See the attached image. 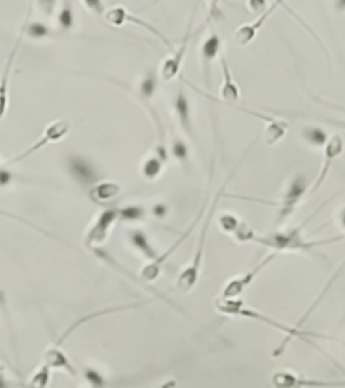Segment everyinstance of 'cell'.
I'll return each instance as SVG.
<instances>
[{
    "instance_id": "obj_11",
    "label": "cell",
    "mask_w": 345,
    "mask_h": 388,
    "mask_svg": "<svg viewBox=\"0 0 345 388\" xmlns=\"http://www.w3.org/2000/svg\"><path fill=\"white\" fill-rule=\"evenodd\" d=\"M344 139L340 134H333L328 138L325 146H324V163H322V167L318 173V177L317 180L313 182L310 191H309V194H313L314 192H317L322 184L325 182L326 177H328V173L331 171V167L333 165V162L339 158V156L343 154L344 151Z\"/></svg>"
},
{
    "instance_id": "obj_4",
    "label": "cell",
    "mask_w": 345,
    "mask_h": 388,
    "mask_svg": "<svg viewBox=\"0 0 345 388\" xmlns=\"http://www.w3.org/2000/svg\"><path fill=\"white\" fill-rule=\"evenodd\" d=\"M279 7H283V8L287 11V14H289L290 16H293V18L297 21V23L307 32V34L317 42V45H318V46L321 47V50L324 51V56H325L326 62H328V66H329V65H331V58H329V51H328L326 46L322 43L321 38L313 32V29H311L307 23L304 22V19H302L297 12L293 11V8L287 4V0H274L272 4H271L270 7H267V10H266L263 14H261L252 23H247V25L239 26V27L233 32V36H232L233 43H235L237 47H246V46H248L254 39L257 38V36H258L259 30L262 29V26L269 21L270 16H271V15L274 14V11H275L276 8H279Z\"/></svg>"
},
{
    "instance_id": "obj_17",
    "label": "cell",
    "mask_w": 345,
    "mask_h": 388,
    "mask_svg": "<svg viewBox=\"0 0 345 388\" xmlns=\"http://www.w3.org/2000/svg\"><path fill=\"white\" fill-rule=\"evenodd\" d=\"M167 160V149L166 147H156V151L153 156H149L142 167V173L147 180H155L159 177L165 162Z\"/></svg>"
},
{
    "instance_id": "obj_8",
    "label": "cell",
    "mask_w": 345,
    "mask_h": 388,
    "mask_svg": "<svg viewBox=\"0 0 345 388\" xmlns=\"http://www.w3.org/2000/svg\"><path fill=\"white\" fill-rule=\"evenodd\" d=\"M307 186H309V182H307V178L302 174L296 175L289 182L287 189L282 195V198L275 202V205L279 206L278 219H276V224L278 226H282L283 223H286L287 219L296 212L300 201L307 194Z\"/></svg>"
},
{
    "instance_id": "obj_31",
    "label": "cell",
    "mask_w": 345,
    "mask_h": 388,
    "mask_svg": "<svg viewBox=\"0 0 345 388\" xmlns=\"http://www.w3.org/2000/svg\"><path fill=\"white\" fill-rule=\"evenodd\" d=\"M340 223H342V226L345 228V209L342 212V216H340Z\"/></svg>"
},
{
    "instance_id": "obj_20",
    "label": "cell",
    "mask_w": 345,
    "mask_h": 388,
    "mask_svg": "<svg viewBox=\"0 0 345 388\" xmlns=\"http://www.w3.org/2000/svg\"><path fill=\"white\" fill-rule=\"evenodd\" d=\"M130 237H131L134 245H136L150 260H154L158 256L155 250L150 245L149 239H147V236L145 233L141 232V231H134V232L131 233Z\"/></svg>"
},
{
    "instance_id": "obj_13",
    "label": "cell",
    "mask_w": 345,
    "mask_h": 388,
    "mask_svg": "<svg viewBox=\"0 0 345 388\" xmlns=\"http://www.w3.org/2000/svg\"><path fill=\"white\" fill-rule=\"evenodd\" d=\"M278 255H279L278 252H271L269 256H266L261 263H258L251 271L246 272L244 276H237L230 279L223 289L222 298H239L240 294L257 279V276L262 272V270H265Z\"/></svg>"
},
{
    "instance_id": "obj_9",
    "label": "cell",
    "mask_w": 345,
    "mask_h": 388,
    "mask_svg": "<svg viewBox=\"0 0 345 388\" xmlns=\"http://www.w3.org/2000/svg\"><path fill=\"white\" fill-rule=\"evenodd\" d=\"M30 14H32V10L29 8L27 14H26V19H25V22L22 25V29L19 32V36L16 37L14 46L11 47V51L8 53V57H7L5 62H4V66H3V71H1V75H0V120L4 117L5 112H7V107H8V84H10L11 69L14 66L15 58L18 56V51L21 49L23 37L26 34L27 25L30 22Z\"/></svg>"
},
{
    "instance_id": "obj_1",
    "label": "cell",
    "mask_w": 345,
    "mask_h": 388,
    "mask_svg": "<svg viewBox=\"0 0 345 388\" xmlns=\"http://www.w3.org/2000/svg\"><path fill=\"white\" fill-rule=\"evenodd\" d=\"M320 212L316 210L309 219H307L302 224H300L296 228L287 230V231H279V232L269 233V234H257L248 226H246L243 221L239 224L236 231L232 233V236L241 243H255L261 244L266 248L274 250V252H286V251H311L316 247H321L325 244H332L336 241H340L344 239V234L342 236H335L326 240H314V241H307L302 236V231L305 226L309 224V221Z\"/></svg>"
},
{
    "instance_id": "obj_25",
    "label": "cell",
    "mask_w": 345,
    "mask_h": 388,
    "mask_svg": "<svg viewBox=\"0 0 345 388\" xmlns=\"http://www.w3.org/2000/svg\"><path fill=\"white\" fill-rule=\"evenodd\" d=\"M36 1L42 14H45L46 16H51L54 14L57 0H36Z\"/></svg>"
},
{
    "instance_id": "obj_10",
    "label": "cell",
    "mask_w": 345,
    "mask_h": 388,
    "mask_svg": "<svg viewBox=\"0 0 345 388\" xmlns=\"http://www.w3.org/2000/svg\"><path fill=\"white\" fill-rule=\"evenodd\" d=\"M222 51H223V40L215 30H212L211 34L202 40V45L200 49L201 73H202V81L206 89H211L212 86V65L215 60L219 58Z\"/></svg>"
},
{
    "instance_id": "obj_7",
    "label": "cell",
    "mask_w": 345,
    "mask_h": 388,
    "mask_svg": "<svg viewBox=\"0 0 345 388\" xmlns=\"http://www.w3.org/2000/svg\"><path fill=\"white\" fill-rule=\"evenodd\" d=\"M103 15H104L106 22H108V23L112 25V26H123V25H126V23L136 25V26L145 29L146 32L152 33L153 36H155L156 38L162 42V45H165V46L169 47L170 50H173V47H174L173 43H171V40L167 38L159 29H156L153 23H150V22L142 19L141 16H138V15L130 12V11H128L127 8H124L123 5H115V7L110 8V10H106V12H104Z\"/></svg>"
},
{
    "instance_id": "obj_19",
    "label": "cell",
    "mask_w": 345,
    "mask_h": 388,
    "mask_svg": "<svg viewBox=\"0 0 345 388\" xmlns=\"http://www.w3.org/2000/svg\"><path fill=\"white\" fill-rule=\"evenodd\" d=\"M328 134L326 131H324L322 128H318V127H307L304 128L302 131V139L311 145V146H316V147H321V146H325L326 141H328Z\"/></svg>"
},
{
    "instance_id": "obj_29",
    "label": "cell",
    "mask_w": 345,
    "mask_h": 388,
    "mask_svg": "<svg viewBox=\"0 0 345 388\" xmlns=\"http://www.w3.org/2000/svg\"><path fill=\"white\" fill-rule=\"evenodd\" d=\"M0 216H5V217H11V219H16V220H19V221H22L23 224H27V226H30V227H33V228H36V230H38V227H34L33 224H30L29 221H26V220H23V219H21V217H18V216H14V215H11V213H8V212H4V210H0Z\"/></svg>"
},
{
    "instance_id": "obj_28",
    "label": "cell",
    "mask_w": 345,
    "mask_h": 388,
    "mask_svg": "<svg viewBox=\"0 0 345 388\" xmlns=\"http://www.w3.org/2000/svg\"><path fill=\"white\" fill-rule=\"evenodd\" d=\"M332 7L335 12L345 14V0H332Z\"/></svg>"
},
{
    "instance_id": "obj_6",
    "label": "cell",
    "mask_w": 345,
    "mask_h": 388,
    "mask_svg": "<svg viewBox=\"0 0 345 388\" xmlns=\"http://www.w3.org/2000/svg\"><path fill=\"white\" fill-rule=\"evenodd\" d=\"M194 16H195V11H193L192 16L189 19V23H188V27H187V32L185 34L182 36V38L180 40L178 46L177 47H173L171 50V54L167 56L163 62L160 64V68H159V72H158V76L165 81V82H169V81H173L174 78L178 77L180 72H181V68H182V64L185 61V57H187V53H188V49H189V43L192 40L193 37H194V32H193V22H194Z\"/></svg>"
},
{
    "instance_id": "obj_18",
    "label": "cell",
    "mask_w": 345,
    "mask_h": 388,
    "mask_svg": "<svg viewBox=\"0 0 345 388\" xmlns=\"http://www.w3.org/2000/svg\"><path fill=\"white\" fill-rule=\"evenodd\" d=\"M58 25L61 30L68 32L75 25V11H73V0H62V7L58 12Z\"/></svg>"
},
{
    "instance_id": "obj_24",
    "label": "cell",
    "mask_w": 345,
    "mask_h": 388,
    "mask_svg": "<svg viewBox=\"0 0 345 388\" xmlns=\"http://www.w3.org/2000/svg\"><path fill=\"white\" fill-rule=\"evenodd\" d=\"M81 1L95 15H103L106 12V5L103 0H81Z\"/></svg>"
},
{
    "instance_id": "obj_23",
    "label": "cell",
    "mask_w": 345,
    "mask_h": 388,
    "mask_svg": "<svg viewBox=\"0 0 345 388\" xmlns=\"http://www.w3.org/2000/svg\"><path fill=\"white\" fill-rule=\"evenodd\" d=\"M119 193V186L115 184H104L97 189V197L102 199H108Z\"/></svg>"
},
{
    "instance_id": "obj_5",
    "label": "cell",
    "mask_w": 345,
    "mask_h": 388,
    "mask_svg": "<svg viewBox=\"0 0 345 388\" xmlns=\"http://www.w3.org/2000/svg\"><path fill=\"white\" fill-rule=\"evenodd\" d=\"M219 62H220V71H222V76H223V82H222V88H220V97L216 99L213 96H211L209 93L206 92H202L198 88H195V85H193L192 82H189L188 80H185L184 77H181V81L185 82L188 86H191L193 90H195L197 93L205 96L208 100L211 101H215V103H219L222 106H235L240 101V97H241V93H240V88L239 85L236 84L235 78H233V75H232V71H230V62L226 57V54L222 51L220 56H219Z\"/></svg>"
},
{
    "instance_id": "obj_27",
    "label": "cell",
    "mask_w": 345,
    "mask_h": 388,
    "mask_svg": "<svg viewBox=\"0 0 345 388\" xmlns=\"http://www.w3.org/2000/svg\"><path fill=\"white\" fill-rule=\"evenodd\" d=\"M209 5V18L219 19L222 16V0H208Z\"/></svg>"
},
{
    "instance_id": "obj_22",
    "label": "cell",
    "mask_w": 345,
    "mask_h": 388,
    "mask_svg": "<svg viewBox=\"0 0 345 388\" xmlns=\"http://www.w3.org/2000/svg\"><path fill=\"white\" fill-rule=\"evenodd\" d=\"M240 223L241 221L239 219H236L235 215H230V213H224L219 219L220 230H223V232L228 233V234H232V233L235 232Z\"/></svg>"
},
{
    "instance_id": "obj_2",
    "label": "cell",
    "mask_w": 345,
    "mask_h": 388,
    "mask_svg": "<svg viewBox=\"0 0 345 388\" xmlns=\"http://www.w3.org/2000/svg\"><path fill=\"white\" fill-rule=\"evenodd\" d=\"M215 308L216 311L222 314H226V315H232V317H243V318H248V319H255V321H261L266 325L271 326L272 329H276L279 332H283L286 335L285 340L282 341V344L278 347V350H274V357H278L283 350H286L287 344L293 340V339H301L304 341H307L309 344H311L310 341V337H314V339H325V340H336V341H340L339 339H335L332 336H322L320 333H311V332H305L302 330L301 328H297V326H289L283 322H279L271 317H267L263 313H259V311H254V309H250V308H246L243 301L241 300H237V298H219L215 301Z\"/></svg>"
},
{
    "instance_id": "obj_12",
    "label": "cell",
    "mask_w": 345,
    "mask_h": 388,
    "mask_svg": "<svg viewBox=\"0 0 345 388\" xmlns=\"http://www.w3.org/2000/svg\"><path fill=\"white\" fill-rule=\"evenodd\" d=\"M272 386L278 388L300 387H345V380H316L304 376H298L289 371H281L272 375Z\"/></svg>"
},
{
    "instance_id": "obj_30",
    "label": "cell",
    "mask_w": 345,
    "mask_h": 388,
    "mask_svg": "<svg viewBox=\"0 0 345 388\" xmlns=\"http://www.w3.org/2000/svg\"><path fill=\"white\" fill-rule=\"evenodd\" d=\"M326 123H328V124H331V125H336V127H339V128H343V130H345V121H333V120H326Z\"/></svg>"
},
{
    "instance_id": "obj_26",
    "label": "cell",
    "mask_w": 345,
    "mask_h": 388,
    "mask_svg": "<svg viewBox=\"0 0 345 388\" xmlns=\"http://www.w3.org/2000/svg\"><path fill=\"white\" fill-rule=\"evenodd\" d=\"M247 7L252 14H263L267 10V0H247Z\"/></svg>"
},
{
    "instance_id": "obj_16",
    "label": "cell",
    "mask_w": 345,
    "mask_h": 388,
    "mask_svg": "<svg viewBox=\"0 0 345 388\" xmlns=\"http://www.w3.org/2000/svg\"><path fill=\"white\" fill-rule=\"evenodd\" d=\"M116 217H117V213L115 210H106L104 213H102L99 221L96 223V226L91 230V232L88 234V244L103 241L106 239L107 233H108L110 227L115 221Z\"/></svg>"
},
{
    "instance_id": "obj_3",
    "label": "cell",
    "mask_w": 345,
    "mask_h": 388,
    "mask_svg": "<svg viewBox=\"0 0 345 388\" xmlns=\"http://www.w3.org/2000/svg\"><path fill=\"white\" fill-rule=\"evenodd\" d=\"M240 162H241V160H240ZM240 162H239L237 166L233 169L232 174L226 180V182L223 184V186L219 189V192L213 197V201L211 202V208H209L208 215L205 216V221H204V224H202V230H201L200 237H198V243H197L195 252H194V255H193L192 262L189 263V266H187V267L184 269V271L181 272L180 276L177 278V284H176V287H177L178 293H181V294H188V293H191L193 289L195 287V284L198 283L200 271H201V263H202V256H204V248H205V243H206V234H208V231H209V228H211V223H212L213 215H215V212H216V209H217V205H219V202H220V198L226 193L227 185H228L230 178L235 175L236 170L239 169Z\"/></svg>"
},
{
    "instance_id": "obj_15",
    "label": "cell",
    "mask_w": 345,
    "mask_h": 388,
    "mask_svg": "<svg viewBox=\"0 0 345 388\" xmlns=\"http://www.w3.org/2000/svg\"><path fill=\"white\" fill-rule=\"evenodd\" d=\"M173 111L177 117V121L181 127V130L189 136L194 139V128H193L192 107L191 101L188 99V95L185 92V86L180 85V88L176 90L173 96Z\"/></svg>"
},
{
    "instance_id": "obj_21",
    "label": "cell",
    "mask_w": 345,
    "mask_h": 388,
    "mask_svg": "<svg viewBox=\"0 0 345 388\" xmlns=\"http://www.w3.org/2000/svg\"><path fill=\"white\" fill-rule=\"evenodd\" d=\"M171 154L177 160L187 162L188 158H189V146H188V143L184 139H181L178 136H174L173 142H171Z\"/></svg>"
},
{
    "instance_id": "obj_14",
    "label": "cell",
    "mask_w": 345,
    "mask_h": 388,
    "mask_svg": "<svg viewBox=\"0 0 345 388\" xmlns=\"http://www.w3.org/2000/svg\"><path fill=\"white\" fill-rule=\"evenodd\" d=\"M69 130H71V125H69L68 121H65V120L53 121L51 124H49V125L45 128V131H43V134H42V136L39 138L38 141H37L32 147H29L26 151H23L22 154L15 156V158L11 160V163H18V162H21L22 159H25V158H27V156L37 153L38 150H40L42 147H45L46 145L62 139V138L69 132Z\"/></svg>"
}]
</instances>
